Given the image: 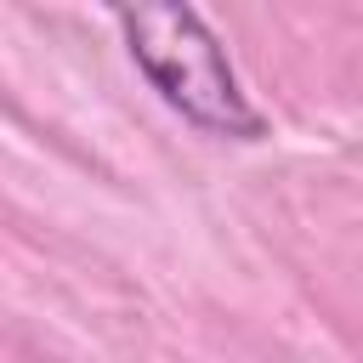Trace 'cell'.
<instances>
[{"label":"cell","mask_w":363,"mask_h":363,"mask_svg":"<svg viewBox=\"0 0 363 363\" xmlns=\"http://www.w3.org/2000/svg\"><path fill=\"white\" fill-rule=\"evenodd\" d=\"M113 23L142 79L187 125H199L204 136H227V142L267 136V119L244 96L227 62V45L193 6H113Z\"/></svg>","instance_id":"6da1fadb"}]
</instances>
